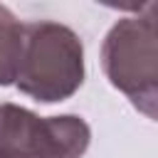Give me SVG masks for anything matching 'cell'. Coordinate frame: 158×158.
Segmentation results:
<instances>
[{"mask_svg": "<svg viewBox=\"0 0 158 158\" xmlns=\"http://www.w3.org/2000/svg\"><path fill=\"white\" fill-rule=\"evenodd\" d=\"M84 81V44L59 22H25V42L15 86L40 104L69 99Z\"/></svg>", "mask_w": 158, "mask_h": 158, "instance_id": "cell-1", "label": "cell"}, {"mask_svg": "<svg viewBox=\"0 0 158 158\" xmlns=\"http://www.w3.org/2000/svg\"><path fill=\"white\" fill-rule=\"evenodd\" d=\"M101 67L114 89L131 104L156 118L158 101V47H156V2L143 12L121 17L104 37Z\"/></svg>", "mask_w": 158, "mask_h": 158, "instance_id": "cell-2", "label": "cell"}, {"mask_svg": "<svg viewBox=\"0 0 158 158\" xmlns=\"http://www.w3.org/2000/svg\"><path fill=\"white\" fill-rule=\"evenodd\" d=\"M91 128L77 114L37 116L17 104H0V158H81Z\"/></svg>", "mask_w": 158, "mask_h": 158, "instance_id": "cell-3", "label": "cell"}, {"mask_svg": "<svg viewBox=\"0 0 158 158\" xmlns=\"http://www.w3.org/2000/svg\"><path fill=\"white\" fill-rule=\"evenodd\" d=\"M22 42L25 22H20L10 7L0 5V86L15 84L22 57Z\"/></svg>", "mask_w": 158, "mask_h": 158, "instance_id": "cell-4", "label": "cell"}]
</instances>
